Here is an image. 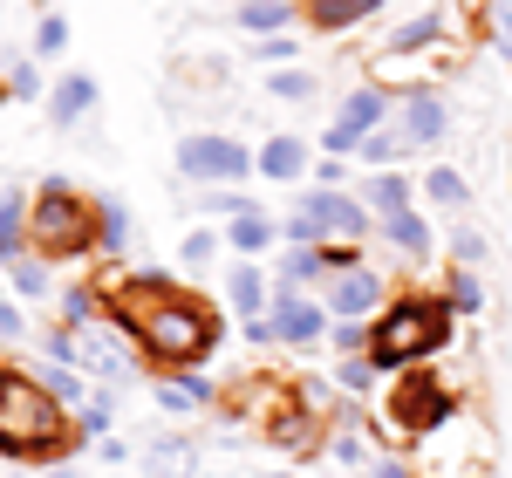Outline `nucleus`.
Wrapping results in <instances>:
<instances>
[{
  "label": "nucleus",
  "instance_id": "5",
  "mask_svg": "<svg viewBox=\"0 0 512 478\" xmlns=\"http://www.w3.org/2000/svg\"><path fill=\"white\" fill-rule=\"evenodd\" d=\"M390 417H396V431L431 438L437 424L451 417V390L437 383L431 369H410V376H396V390H390Z\"/></svg>",
  "mask_w": 512,
  "mask_h": 478
},
{
  "label": "nucleus",
  "instance_id": "45",
  "mask_svg": "<svg viewBox=\"0 0 512 478\" xmlns=\"http://www.w3.org/2000/svg\"><path fill=\"white\" fill-rule=\"evenodd\" d=\"M376 478H410V472H403L396 458H383V465H376Z\"/></svg>",
  "mask_w": 512,
  "mask_h": 478
},
{
  "label": "nucleus",
  "instance_id": "23",
  "mask_svg": "<svg viewBox=\"0 0 512 478\" xmlns=\"http://www.w3.org/2000/svg\"><path fill=\"white\" fill-rule=\"evenodd\" d=\"M239 21H246L253 35H280V28H287V0H246Z\"/></svg>",
  "mask_w": 512,
  "mask_h": 478
},
{
  "label": "nucleus",
  "instance_id": "21",
  "mask_svg": "<svg viewBox=\"0 0 512 478\" xmlns=\"http://www.w3.org/2000/svg\"><path fill=\"white\" fill-rule=\"evenodd\" d=\"M383 0H315V28H355L362 14H376Z\"/></svg>",
  "mask_w": 512,
  "mask_h": 478
},
{
  "label": "nucleus",
  "instance_id": "19",
  "mask_svg": "<svg viewBox=\"0 0 512 478\" xmlns=\"http://www.w3.org/2000/svg\"><path fill=\"white\" fill-rule=\"evenodd\" d=\"M383 233H390L396 246L410 253V260H424V253H431V226H424L417 212H396V219H383Z\"/></svg>",
  "mask_w": 512,
  "mask_h": 478
},
{
  "label": "nucleus",
  "instance_id": "2",
  "mask_svg": "<svg viewBox=\"0 0 512 478\" xmlns=\"http://www.w3.org/2000/svg\"><path fill=\"white\" fill-rule=\"evenodd\" d=\"M69 444H76V431H69L62 403L35 376L0 369V458H55Z\"/></svg>",
  "mask_w": 512,
  "mask_h": 478
},
{
  "label": "nucleus",
  "instance_id": "8",
  "mask_svg": "<svg viewBox=\"0 0 512 478\" xmlns=\"http://www.w3.org/2000/svg\"><path fill=\"white\" fill-rule=\"evenodd\" d=\"M383 117H390V96H383V89H355L349 103H342V117L328 123V151H335V158L362 151V144L383 130Z\"/></svg>",
  "mask_w": 512,
  "mask_h": 478
},
{
  "label": "nucleus",
  "instance_id": "46",
  "mask_svg": "<svg viewBox=\"0 0 512 478\" xmlns=\"http://www.w3.org/2000/svg\"><path fill=\"white\" fill-rule=\"evenodd\" d=\"M41 478H82V472H76V465H48Z\"/></svg>",
  "mask_w": 512,
  "mask_h": 478
},
{
  "label": "nucleus",
  "instance_id": "39",
  "mask_svg": "<svg viewBox=\"0 0 512 478\" xmlns=\"http://www.w3.org/2000/svg\"><path fill=\"white\" fill-rule=\"evenodd\" d=\"M212 253H219V239H212V233H192V239H185V267H205Z\"/></svg>",
  "mask_w": 512,
  "mask_h": 478
},
{
  "label": "nucleus",
  "instance_id": "37",
  "mask_svg": "<svg viewBox=\"0 0 512 478\" xmlns=\"http://www.w3.org/2000/svg\"><path fill=\"white\" fill-rule=\"evenodd\" d=\"M376 383V362L362 356V362H342V390H369Z\"/></svg>",
  "mask_w": 512,
  "mask_h": 478
},
{
  "label": "nucleus",
  "instance_id": "38",
  "mask_svg": "<svg viewBox=\"0 0 512 478\" xmlns=\"http://www.w3.org/2000/svg\"><path fill=\"white\" fill-rule=\"evenodd\" d=\"M451 253H458V260H465V267H472L478 253H485V239H478L472 226H458V233H451Z\"/></svg>",
  "mask_w": 512,
  "mask_h": 478
},
{
  "label": "nucleus",
  "instance_id": "18",
  "mask_svg": "<svg viewBox=\"0 0 512 478\" xmlns=\"http://www.w3.org/2000/svg\"><path fill=\"white\" fill-rule=\"evenodd\" d=\"M158 403L171 410V417H178V410H205V403H212V383H198V376H171V383L158 390Z\"/></svg>",
  "mask_w": 512,
  "mask_h": 478
},
{
  "label": "nucleus",
  "instance_id": "17",
  "mask_svg": "<svg viewBox=\"0 0 512 478\" xmlns=\"http://www.w3.org/2000/svg\"><path fill=\"white\" fill-rule=\"evenodd\" d=\"M362 199L376 205L383 219H396V212H410V185H403V178H390V171H376V178L362 185Z\"/></svg>",
  "mask_w": 512,
  "mask_h": 478
},
{
  "label": "nucleus",
  "instance_id": "34",
  "mask_svg": "<svg viewBox=\"0 0 512 478\" xmlns=\"http://www.w3.org/2000/svg\"><path fill=\"white\" fill-rule=\"evenodd\" d=\"M362 158H369V164H390V158H403V144H396V130H376V137L362 144Z\"/></svg>",
  "mask_w": 512,
  "mask_h": 478
},
{
  "label": "nucleus",
  "instance_id": "3",
  "mask_svg": "<svg viewBox=\"0 0 512 478\" xmlns=\"http://www.w3.org/2000/svg\"><path fill=\"white\" fill-rule=\"evenodd\" d=\"M451 342V301H396L390 315L376 321V342L369 362L376 369H403V362H424Z\"/></svg>",
  "mask_w": 512,
  "mask_h": 478
},
{
  "label": "nucleus",
  "instance_id": "28",
  "mask_svg": "<svg viewBox=\"0 0 512 478\" xmlns=\"http://www.w3.org/2000/svg\"><path fill=\"white\" fill-rule=\"evenodd\" d=\"M7 280H14L21 294H48V267H41L35 253H14V260H7Z\"/></svg>",
  "mask_w": 512,
  "mask_h": 478
},
{
  "label": "nucleus",
  "instance_id": "29",
  "mask_svg": "<svg viewBox=\"0 0 512 478\" xmlns=\"http://www.w3.org/2000/svg\"><path fill=\"white\" fill-rule=\"evenodd\" d=\"M274 96L280 103H301V96H315V76L308 69H274Z\"/></svg>",
  "mask_w": 512,
  "mask_h": 478
},
{
  "label": "nucleus",
  "instance_id": "6",
  "mask_svg": "<svg viewBox=\"0 0 512 478\" xmlns=\"http://www.w3.org/2000/svg\"><path fill=\"white\" fill-rule=\"evenodd\" d=\"M362 226H369L362 199H349V192H328V185H321V192H308V199H301V212H294L287 239H301V246H308V239H321V233H342V239H355Z\"/></svg>",
  "mask_w": 512,
  "mask_h": 478
},
{
  "label": "nucleus",
  "instance_id": "24",
  "mask_svg": "<svg viewBox=\"0 0 512 478\" xmlns=\"http://www.w3.org/2000/svg\"><path fill=\"white\" fill-rule=\"evenodd\" d=\"M226 233H233V246H239V253H260V246H274V219L246 212V219H233V226H226Z\"/></svg>",
  "mask_w": 512,
  "mask_h": 478
},
{
  "label": "nucleus",
  "instance_id": "47",
  "mask_svg": "<svg viewBox=\"0 0 512 478\" xmlns=\"http://www.w3.org/2000/svg\"><path fill=\"white\" fill-rule=\"evenodd\" d=\"M274 478H287V472H274Z\"/></svg>",
  "mask_w": 512,
  "mask_h": 478
},
{
  "label": "nucleus",
  "instance_id": "20",
  "mask_svg": "<svg viewBox=\"0 0 512 478\" xmlns=\"http://www.w3.org/2000/svg\"><path fill=\"white\" fill-rule=\"evenodd\" d=\"M260 301H267V274L260 267H233V308L246 321H260Z\"/></svg>",
  "mask_w": 512,
  "mask_h": 478
},
{
  "label": "nucleus",
  "instance_id": "4",
  "mask_svg": "<svg viewBox=\"0 0 512 478\" xmlns=\"http://www.w3.org/2000/svg\"><path fill=\"white\" fill-rule=\"evenodd\" d=\"M28 226H35L41 253H82V246H89V205H82L62 178H48L35 212H28Z\"/></svg>",
  "mask_w": 512,
  "mask_h": 478
},
{
  "label": "nucleus",
  "instance_id": "16",
  "mask_svg": "<svg viewBox=\"0 0 512 478\" xmlns=\"http://www.w3.org/2000/svg\"><path fill=\"white\" fill-rule=\"evenodd\" d=\"M260 171H267V178H280V185H287V178H301V171H308V151H301V144H294V137H274V144H267V151H260Z\"/></svg>",
  "mask_w": 512,
  "mask_h": 478
},
{
  "label": "nucleus",
  "instance_id": "14",
  "mask_svg": "<svg viewBox=\"0 0 512 478\" xmlns=\"http://www.w3.org/2000/svg\"><path fill=\"white\" fill-rule=\"evenodd\" d=\"M48 110H55V123H76L96 110V82L89 76H62L55 89H48Z\"/></svg>",
  "mask_w": 512,
  "mask_h": 478
},
{
  "label": "nucleus",
  "instance_id": "10",
  "mask_svg": "<svg viewBox=\"0 0 512 478\" xmlns=\"http://www.w3.org/2000/svg\"><path fill=\"white\" fill-rule=\"evenodd\" d=\"M390 130H396V144H403V151H424V144H437V137L451 130V110H444L437 96H410V103L396 110Z\"/></svg>",
  "mask_w": 512,
  "mask_h": 478
},
{
  "label": "nucleus",
  "instance_id": "1",
  "mask_svg": "<svg viewBox=\"0 0 512 478\" xmlns=\"http://www.w3.org/2000/svg\"><path fill=\"white\" fill-rule=\"evenodd\" d=\"M117 321L130 335H144V349L164 362H178V369H192V362L212 356V342H219V315L212 308H198L192 294H178L171 274H137L117 287Z\"/></svg>",
  "mask_w": 512,
  "mask_h": 478
},
{
  "label": "nucleus",
  "instance_id": "40",
  "mask_svg": "<svg viewBox=\"0 0 512 478\" xmlns=\"http://www.w3.org/2000/svg\"><path fill=\"white\" fill-rule=\"evenodd\" d=\"M205 205H212V212H233V219H246V212H253V205L239 199V192H212V199H205Z\"/></svg>",
  "mask_w": 512,
  "mask_h": 478
},
{
  "label": "nucleus",
  "instance_id": "36",
  "mask_svg": "<svg viewBox=\"0 0 512 478\" xmlns=\"http://www.w3.org/2000/svg\"><path fill=\"white\" fill-rule=\"evenodd\" d=\"M253 55H260V62H294V41H287V35H260V41H253Z\"/></svg>",
  "mask_w": 512,
  "mask_h": 478
},
{
  "label": "nucleus",
  "instance_id": "33",
  "mask_svg": "<svg viewBox=\"0 0 512 478\" xmlns=\"http://www.w3.org/2000/svg\"><path fill=\"white\" fill-rule=\"evenodd\" d=\"M35 48H41V55H62V48H69V21H55V14H48V21H41V35H35Z\"/></svg>",
  "mask_w": 512,
  "mask_h": 478
},
{
  "label": "nucleus",
  "instance_id": "30",
  "mask_svg": "<svg viewBox=\"0 0 512 478\" xmlns=\"http://www.w3.org/2000/svg\"><path fill=\"white\" fill-rule=\"evenodd\" d=\"M451 308H485V287H478V274H451Z\"/></svg>",
  "mask_w": 512,
  "mask_h": 478
},
{
  "label": "nucleus",
  "instance_id": "15",
  "mask_svg": "<svg viewBox=\"0 0 512 478\" xmlns=\"http://www.w3.org/2000/svg\"><path fill=\"white\" fill-rule=\"evenodd\" d=\"M14 253H28V199H21V185L0 199V267H7Z\"/></svg>",
  "mask_w": 512,
  "mask_h": 478
},
{
  "label": "nucleus",
  "instance_id": "42",
  "mask_svg": "<svg viewBox=\"0 0 512 478\" xmlns=\"http://www.w3.org/2000/svg\"><path fill=\"white\" fill-rule=\"evenodd\" d=\"M14 96H41V76H35V69H28V62L14 69Z\"/></svg>",
  "mask_w": 512,
  "mask_h": 478
},
{
  "label": "nucleus",
  "instance_id": "12",
  "mask_svg": "<svg viewBox=\"0 0 512 478\" xmlns=\"http://www.w3.org/2000/svg\"><path fill=\"white\" fill-rule=\"evenodd\" d=\"M321 328H328V315H321L315 301H301V294H280L274 321H267L274 342H321Z\"/></svg>",
  "mask_w": 512,
  "mask_h": 478
},
{
  "label": "nucleus",
  "instance_id": "32",
  "mask_svg": "<svg viewBox=\"0 0 512 478\" xmlns=\"http://www.w3.org/2000/svg\"><path fill=\"white\" fill-rule=\"evenodd\" d=\"M76 424H82V431H89V438H103V431H110V397L82 403V410H76Z\"/></svg>",
  "mask_w": 512,
  "mask_h": 478
},
{
  "label": "nucleus",
  "instance_id": "27",
  "mask_svg": "<svg viewBox=\"0 0 512 478\" xmlns=\"http://www.w3.org/2000/svg\"><path fill=\"white\" fill-rule=\"evenodd\" d=\"M308 438H315V424H308L301 410H280L274 417V444L280 451H308Z\"/></svg>",
  "mask_w": 512,
  "mask_h": 478
},
{
  "label": "nucleus",
  "instance_id": "11",
  "mask_svg": "<svg viewBox=\"0 0 512 478\" xmlns=\"http://www.w3.org/2000/svg\"><path fill=\"white\" fill-rule=\"evenodd\" d=\"M328 308H335L342 321L383 308V280L369 274V267H342V280H328Z\"/></svg>",
  "mask_w": 512,
  "mask_h": 478
},
{
  "label": "nucleus",
  "instance_id": "13",
  "mask_svg": "<svg viewBox=\"0 0 512 478\" xmlns=\"http://www.w3.org/2000/svg\"><path fill=\"white\" fill-rule=\"evenodd\" d=\"M137 465H144V478H192L198 472V444L192 438H151L144 451H137Z\"/></svg>",
  "mask_w": 512,
  "mask_h": 478
},
{
  "label": "nucleus",
  "instance_id": "41",
  "mask_svg": "<svg viewBox=\"0 0 512 478\" xmlns=\"http://www.w3.org/2000/svg\"><path fill=\"white\" fill-rule=\"evenodd\" d=\"M14 335H28L21 315H14V301H0V342H14Z\"/></svg>",
  "mask_w": 512,
  "mask_h": 478
},
{
  "label": "nucleus",
  "instance_id": "26",
  "mask_svg": "<svg viewBox=\"0 0 512 478\" xmlns=\"http://www.w3.org/2000/svg\"><path fill=\"white\" fill-rule=\"evenodd\" d=\"M321 267H328V253H315V246H294V253H287V274H280V294H294V280H315Z\"/></svg>",
  "mask_w": 512,
  "mask_h": 478
},
{
  "label": "nucleus",
  "instance_id": "35",
  "mask_svg": "<svg viewBox=\"0 0 512 478\" xmlns=\"http://www.w3.org/2000/svg\"><path fill=\"white\" fill-rule=\"evenodd\" d=\"M130 239V212L123 205H103V246H123Z\"/></svg>",
  "mask_w": 512,
  "mask_h": 478
},
{
  "label": "nucleus",
  "instance_id": "43",
  "mask_svg": "<svg viewBox=\"0 0 512 478\" xmlns=\"http://www.w3.org/2000/svg\"><path fill=\"white\" fill-rule=\"evenodd\" d=\"M328 451H335L342 465H362V444H355V438H335V444H328Z\"/></svg>",
  "mask_w": 512,
  "mask_h": 478
},
{
  "label": "nucleus",
  "instance_id": "31",
  "mask_svg": "<svg viewBox=\"0 0 512 478\" xmlns=\"http://www.w3.org/2000/svg\"><path fill=\"white\" fill-rule=\"evenodd\" d=\"M431 199L437 205H465V178H458V171H431Z\"/></svg>",
  "mask_w": 512,
  "mask_h": 478
},
{
  "label": "nucleus",
  "instance_id": "9",
  "mask_svg": "<svg viewBox=\"0 0 512 478\" xmlns=\"http://www.w3.org/2000/svg\"><path fill=\"white\" fill-rule=\"evenodd\" d=\"M69 335H76V369H96V376H123V369H130L123 328H103V321H89V328H69Z\"/></svg>",
  "mask_w": 512,
  "mask_h": 478
},
{
  "label": "nucleus",
  "instance_id": "7",
  "mask_svg": "<svg viewBox=\"0 0 512 478\" xmlns=\"http://www.w3.org/2000/svg\"><path fill=\"white\" fill-rule=\"evenodd\" d=\"M260 158H246L233 137H185L178 144V171L185 178H198V185H233V178H246Z\"/></svg>",
  "mask_w": 512,
  "mask_h": 478
},
{
  "label": "nucleus",
  "instance_id": "25",
  "mask_svg": "<svg viewBox=\"0 0 512 478\" xmlns=\"http://www.w3.org/2000/svg\"><path fill=\"white\" fill-rule=\"evenodd\" d=\"M35 383H41L55 403H62V410H82V376H76V369H41Z\"/></svg>",
  "mask_w": 512,
  "mask_h": 478
},
{
  "label": "nucleus",
  "instance_id": "44",
  "mask_svg": "<svg viewBox=\"0 0 512 478\" xmlns=\"http://www.w3.org/2000/svg\"><path fill=\"white\" fill-rule=\"evenodd\" d=\"M492 28L512 41V0H492Z\"/></svg>",
  "mask_w": 512,
  "mask_h": 478
},
{
  "label": "nucleus",
  "instance_id": "22",
  "mask_svg": "<svg viewBox=\"0 0 512 478\" xmlns=\"http://www.w3.org/2000/svg\"><path fill=\"white\" fill-rule=\"evenodd\" d=\"M437 35H444V14H417V21H410V28H396L390 55H417V48H431Z\"/></svg>",
  "mask_w": 512,
  "mask_h": 478
}]
</instances>
